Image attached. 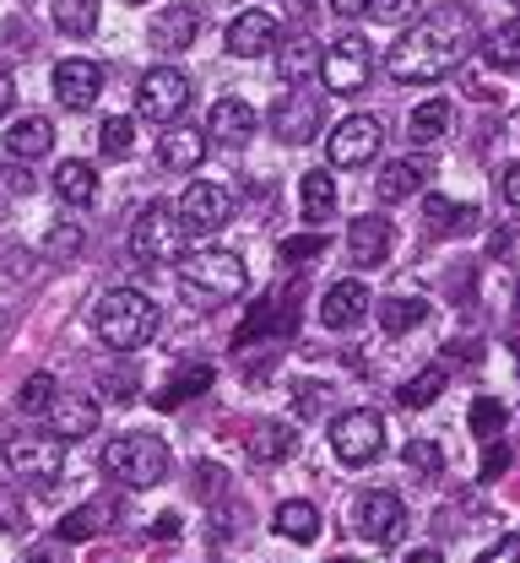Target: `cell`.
<instances>
[{
    "label": "cell",
    "mask_w": 520,
    "mask_h": 563,
    "mask_svg": "<svg viewBox=\"0 0 520 563\" xmlns=\"http://www.w3.org/2000/svg\"><path fill=\"white\" fill-rule=\"evenodd\" d=\"M272 526H277V537H288V542H314V537H320V509H314L309 498H283L277 515H272Z\"/></svg>",
    "instance_id": "obj_25"
},
{
    "label": "cell",
    "mask_w": 520,
    "mask_h": 563,
    "mask_svg": "<svg viewBox=\"0 0 520 563\" xmlns=\"http://www.w3.org/2000/svg\"><path fill=\"white\" fill-rule=\"evenodd\" d=\"M379 120L369 114H347L336 131H331V168H364L374 152H379Z\"/></svg>",
    "instance_id": "obj_12"
},
{
    "label": "cell",
    "mask_w": 520,
    "mask_h": 563,
    "mask_svg": "<svg viewBox=\"0 0 520 563\" xmlns=\"http://www.w3.org/2000/svg\"><path fill=\"white\" fill-rule=\"evenodd\" d=\"M22 563H60V553H55V548H33Z\"/></svg>",
    "instance_id": "obj_53"
},
{
    "label": "cell",
    "mask_w": 520,
    "mask_h": 563,
    "mask_svg": "<svg viewBox=\"0 0 520 563\" xmlns=\"http://www.w3.org/2000/svg\"><path fill=\"white\" fill-rule=\"evenodd\" d=\"M445 396V368L434 363V368H418L407 385H396V407L401 412H423V407H434Z\"/></svg>",
    "instance_id": "obj_29"
},
{
    "label": "cell",
    "mask_w": 520,
    "mask_h": 563,
    "mask_svg": "<svg viewBox=\"0 0 520 563\" xmlns=\"http://www.w3.org/2000/svg\"><path fill=\"white\" fill-rule=\"evenodd\" d=\"M483 60L488 66H505V70L520 66V16H505V22H494L483 33Z\"/></svg>",
    "instance_id": "obj_31"
},
{
    "label": "cell",
    "mask_w": 520,
    "mask_h": 563,
    "mask_svg": "<svg viewBox=\"0 0 520 563\" xmlns=\"http://www.w3.org/2000/svg\"><path fill=\"white\" fill-rule=\"evenodd\" d=\"M179 211L163 207V201H152V207L136 211V222H131V250H136V261H147V266H163V261H179Z\"/></svg>",
    "instance_id": "obj_8"
},
{
    "label": "cell",
    "mask_w": 520,
    "mask_h": 563,
    "mask_svg": "<svg viewBox=\"0 0 520 563\" xmlns=\"http://www.w3.org/2000/svg\"><path fill=\"white\" fill-rule=\"evenodd\" d=\"M472 44H477V33H472V22H466V11H434V16H423V22H412L396 44H390V76L396 81H412V87H429V81H440L450 76L455 66H466V55H472Z\"/></svg>",
    "instance_id": "obj_1"
},
{
    "label": "cell",
    "mask_w": 520,
    "mask_h": 563,
    "mask_svg": "<svg viewBox=\"0 0 520 563\" xmlns=\"http://www.w3.org/2000/svg\"><path fill=\"white\" fill-rule=\"evenodd\" d=\"M325 250V239H288L283 244V261H309V255H320Z\"/></svg>",
    "instance_id": "obj_47"
},
{
    "label": "cell",
    "mask_w": 520,
    "mask_h": 563,
    "mask_svg": "<svg viewBox=\"0 0 520 563\" xmlns=\"http://www.w3.org/2000/svg\"><path fill=\"white\" fill-rule=\"evenodd\" d=\"M152 531H157V537H179V520H174V515H163V520H157Z\"/></svg>",
    "instance_id": "obj_54"
},
{
    "label": "cell",
    "mask_w": 520,
    "mask_h": 563,
    "mask_svg": "<svg viewBox=\"0 0 520 563\" xmlns=\"http://www.w3.org/2000/svg\"><path fill=\"white\" fill-rule=\"evenodd\" d=\"M401 526H407V504H401L396 493H385V488L358 493V504H353V531H358L364 542L385 548V542L401 537Z\"/></svg>",
    "instance_id": "obj_10"
},
{
    "label": "cell",
    "mask_w": 520,
    "mask_h": 563,
    "mask_svg": "<svg viewBox=\"0 0 520 563\" xmlns=\"http://www.w3.org/2000/svg\"><path fill=\"white\" fill-rule=\"evenodd\" d=\"M369 5H374V0H331V11H336L342 22H353V16H364Z\"/></svg>",
    "instance_id": "obj_50"
},
{
    "label": "cell",
    "mask_w": 520,
    "mask_h": 563,
    "mask_svg": "<svg viewBox=\"0 0 520 563\" xmlns=\"http://www.w3.org/2000/svg\"><path fill=\"white\" fill-rule=\"evenodd\" d=\"M196 5H174V11H163L157 22H152V44L157 49H185V44H196Z\"/></svg>",
    "instance_id": "obj_30"
},
{
    "label": "cell",
    "mask_w": 520,
    "mask_h": 563,
    "mask_svg": "<svg viewBox=\"0 0 520 563\" xmlns=\"http://www.w3.org/2000/svg\"><path fill=\"white\" fill-rule=\"evenodd\" d=\"M174 211H179L185 228L212 233V228H223L228 217H233V196H228V185H218V179H196V185H185V196H179Z\"/></svg>",
    "instance_id": "obj_11"
},
{
    "label": "cell",
    "mask_w": 520,
    "mask_h": 563,
    "mask_svg": "<svg viewBox=\"0 0 520 563\" xmlns=\"http://www.w3.org/2000/svg\"><path fill=\"white\" fill-rule=\"evenodd\" d=\"M407 563H440V553H434V548H418V553H412Z\"/></svg>",
    "instance_id": "obj_55"
},
{
    "label": "cell",
    "mask_w": 520,
    "mask_h": 563,
    "mask_svg": "<svg viewBox=\"0 0 520 563\" xmlns=\"http://www.w3.org/2000/svg\"><path fill=\"white\" fill-rule=\"evenodd\" d=\"M98 146H103V157H114V163H120V157H131V146H136V120H131V114H109Z\"/></svg>",
    "instance_id": "obj_38"
},
{
    "label": "cell",
    "mask_w": 520,
    "mask_h": 563,
    "mask_svg": "<svg viewBox=\"0 0 520 563\" xmlns=\"http://www.w3.org/2000/svg\"><path fill=\"white\" fill-rule=\"evenodd\" d=\"M103 477L131 493L157 488L168 477V444L157 433H120V439H109L103 444Z\"/></svg>",
    "instance_id": "obj_3"
},
{
    "label": "cell",
    "mask_w": 520,
    "mask_h": 563,
    "mask_svg": "<svg viewBox=\"0 0 520 563\" xmlns=\"http://www.w3.org/2000/svg\"><path fill=\"white\" fill-rule=\"evenodd\" d=\"M505 466H510V450H505V444H488V466H483V477H499Z\"/></svg>",
    "instance_id": "obj_49"
},
{
    "label": "cell",
    "mask_w": 520,
    "mask_h": 563,
    "mask_svg": "<svg viewBox=\"0 0 520 563\" xmlns=\"http://www.w3.org/2000/svg\"><path fill=\"white\" fill-rule=\"evenodd\" d=\"M114 520V509H98V504H81V509H71L66 520H60V542H92L103 526Z\"/></svg>",
    "instance_id": "obj_35"
},
{
    "label": "cell",
    "mask_w": 520,
    "mask_h": 563,
    "mask_svg": "<svg viewBox=\"0 0 520 563\" xmlns=\"http://www.w3.org/2000/svg\"><path fill=\"white\" fill-rule=\"evenodd\" d=\"M423 179H429V163L423 157H390L385 163V174H379V201H407V196H418L423 190Z\"/></svg>",
    "instance_id": "obj_23"
},
{
    "label": "cell",
    "mask_w": 520,
    "mask_h": 563,
    "mask_svg": "<svg viewBox=\"0 0 520 563\" xmlns=\"http://www.w3.org/2000/svg\"><path fill=\"white\" fill-rule=\"evenodd\" d=\"M477 563H520V537H499L488 553H477Z\"/></svg>",
    "instance_id": "obj_46"
},
{
    "label": "cell",
    "mask_w": 520,
    "mask_h": 563,
    "mask_svg": "<svg viewBox=\"0 0 520 563\" xmlns=\"http://www.w3.org/2000/svg\"><path fill=\"white\" fill-rule=\"evenodd\" d=\"M55 146V125L44 120V114H27V120H16L11 131H5V152L16 157V163H33V157H44Z\"/></svg>",
    "instance_id": "obj_24"
},
{
    "label": "cell",
    "mask_w": 520,
    "mask_h": 563,
    "mask_svg": "<svg viewBox=\"0 0 520 563\" xmlns=\"http://www.w3.org/2000/svg\"><path fill=\"white\" fill-rule=\"evenodd\" d=\"M16 520H22V509H16V493H0V526L11 531Z\"/></svg>",
    "instance_id": "obj_51"
},
{
    "label": "cell",
    "mask_w": 520,
    "mask_h": 563,
    "mask_svg": "<svg viewBox=\"0 0 520 563\" xmlns=\"http://www.w3.org/2000/svg\"><path fill=\"white\" fill-rule=\"evenodd\" d=\"M499 190H505V201H510V207H520V163H510V168H505Z\"/></svg>",
    "instance_id": "obj_48"
},
{
    "label": "cell",
    "mask_w": 520,
    "mask_h": 563,
    "mask_svg": "<svg viewBox=\"0 0 520 563\" xmlns=\"http://www.w3.org/2000/svg\"><path fill=\"white\" fill-rule=\"evenodd\" d=\"M423 320H429V298L396 292V298H385V303H379V325H385L390 336H401V331H412V325H423Z\"/></svg>",
    "instance_id": "obj_32"
},
{
    "label": "cell",
    "mask_w": 520,
    "mask_h": 563,
    "mask_svg": "<svg viewBox=\"0 0 520 563\" xmlns=\"http://www.w3.org/2000/svg\"><path fill=\"white\" fill-rule=\"evenodd\" d=\"M0 331H5V314H0Z\"/></svg>",
    "instance_id": "obj_57"
},
{
    "label": "cell",
    "mask_w": 520,
    "mask_h": 563,
    "mask_svg": "<svg viewBox=\"0 0 520 563\" xmlns=\"http://www.w3.org/2000/svg\"><path fill=\"white\" fill-rule=\"evenodd\" d=\"M92 331H98L103 347L142 352L157 336V303L147 292H136V287H114V292H103V303L92 314Z\"/></svg>",
    "instance_id": "obj_2"
},
{
    "label": "cell",
    "mask_w": 520,
    "mask_h": 563,
    "mask_svg": "<svg viewBox=\"0 0 520 563\" xmlns=\"http://www.w3.org/2000/svg\"><path fill=\"white\" fill-rule=\"evenodd\" d=\"M103 92V66L98 60H60L55 66V98L66 109H92Z\"/></svg>",
    "instance_id": "obj_15"
},
{
    "label": "cell",
    "mask_w": 520,
    "mask_h": 563,
    "mask_svg": "<svg viewBox=\"0 0 520 563\" xmlns=\"http://www.w3.org/2000/svg\"><path fill=\"white\" fill-rule=\"evenodd\" d=\"M407 466H412V472H423V477H434V472L445 466V461H440V444H429V439H412V444H407Z\"/></svg>",
    "instance_id": "obj_42"
},
{
    "label": "cell",
    "mask_w": 520,
    "mask_h": 563,
    "mask_svg": "<svg viewBox=\"0 0 520 563\" xmlns=\"http://www.w3.org/2000/svg\"><path fill=\"white\" fill-rule=\"evenodd\" d=\"M201 157H207V131H196V125H168L157 141V163L168 174H190V168H201Z\"/></svg>",
    "instance_id": "obj_19"
},
{
    "label": "cell",
    "mask_w": 520,
    "mask_h": 563,
    "mask_svg": "<svg viewBox=\"0 0 520 563\" xmlns=\"http://www.w3.org/2000/svg\"><path fill=\"white\" fill-rule=\"evenodd\" d=\"M55 27L71 38H87L98 27V0H55Z\"/></svg>",
    "instance_id": "obj_37"
},
{
    "label": "cell",
    "mask_w": 520,
    "mask_h": 563,
    "mask_svg": "<svg viewBox=\"0 0 520 563\" xmlns=\"http://www.w3.org/2000/svg\"><path fill=\"white\" fill-rule=\"evenodd\" d=\"M250 455L255 461H266V466H283V461H294L298 455V428L294 422H261V428H250Z\"/></svg>",
    "instance_id": "obj_22"
},
{
    "label": "cell",
    "mask_w": 520,
    "mask_h": 563,
    "mask_svg": "<svg viewBox=\"0 0 520 563\" xmlns=\"http://www.w3.org/2000/svg\"><path fill=\"white\" fill-rule=\"evenodd\" d=\"M49 401H55V374H44V368H38V374L22 385L16 412H27V418H33V412H49Z\"/></svg>",
    "instance_id": "obj_40"
},
{
    "label": "cell",
    "mask_w": 520,
    "mask_h": 563,
    "mask_svg": "<svg viewBox=\"0 0 520 563\" xmlns=\"http://www.w3.org/2000/svg\"><path fill=\"white\" fill-rule=\"evenodd\" d=\"M505 401H494V396H483V401H472V412H466V428H472V439H483V444H494L499 433H505Z\"/></svg>",
    "instance_id": "obj_36"
},
{
    "label": "cell",
    "mask_w": 520,
    "mask_h": 563,
    "mask_svg": "<svg viewBox=\"0 0 520 563\" xmlns=\"http://www.w3.org/2000/svg\"><path fill=\"white\" fill-rule=\"evenodd\" d=\"M212 379H218V374H212L207 363H185V374H179V379H168V390L157 396V407H163V412H174V407H185L190 396L212 390Z\"/></svg>",
    "instance_id": "obj_33"
},
{
    "label": "cell",
    "mask_w": 520,
    "mask_h": 563,
    "mask_svg": "<svg viewBox=\"0 0 520 563\" xmlns=\"http://www.w3.org/2000/svg\"><path fill=\"white\" fill-rule=\"evenodd\" d=\"M44 418H49V433H55V439H87L103 412H98L92 396H55Z\"/></svg>",
    "instance_id": "obj_20"
},
{
    "label": "cell",
    "mask_w": 520,
    "mask_h": 563,
    "mask_svg": "<svg viewBox=\"0 0 520 563\" xmlns=\"http://www.w3.org/2000/svg\"><path fill=\"white\" fill-rule=\"evenodd\" d=\"M0 196H33V174H27V163H0Z\"/></svg>",
    "instance_id": "obj_43"
},
{
    "label": "cell",
    "mask_w": 520,
    "mask_h": 563,
    "mask_svg": "<svg viewBox=\"0 0 520 563\" xmlns=\"http://www.w3.org/2000/svg\"><path fill=\"white\" fill-rule=\"evenodd\" d=\"M298 211H303V222H331V217H336V185H331L325 168L303 174V185H298Z\"/></svg>",
    "instance_id": "obj_27"
},
{
    "label": "cell",
    "mask_w": 520,
    "mask_h": 563,
    "mask_svg": "<svg viewBox=\"0 0 520 563\" xmlns=\"http://www.w3.org/2000/svg\"><path fill=\"white\" fill-rule=\"evenodd\" d=\"M369 76H374V49L364 33H342V38L325 49V60H320V81H325V92H336V98L364 92Z\"/></svg>",
    "instance_id": "obj_6"
},
{
    "label": "cell",
    "mask_w": 520,
    "mask_h": 563,
    "mask_svg": "<svg viewBox=\"0 0 520 563\" xmlns=\"http://www.w3.org/2000/svg\"><path fill=\"white\" fill-rule=\"evenodd\" d=\"M60 444L66 439H55V433H11L5 439V466L16 472V477H27V483H55L60 477Z\"/></svg>",
    "instance_id": "obj_9"
},
{
    "label": "cell",
    "mask_w": 520,
    "mask_h": 563,
    "mask_svg": "<svg viewBox=\"0 0 520 563\" xmlns=\"http://www.w3.org/2000/svg\"><path fill=\"white\" fill-rule=\"evenodd\" d=\"M136 109H142V120L163 125V131L179 125V114L190 109V76L174 66H152L136 87Z\"/></svg>",
    "instance_id": "obj_7"
},
{
    "label": "cell",
    "mask_w": 520,
    "mask_h": 563,
    "mask_svg": "<svg viewBox=\"0 0 520 563\" xmlns=\"http://www.w3.org/2000/svg\"><path fill=\"white\" fill-rule=\"evenodd\" d=\"M331 455L342 466H369L385 455V418L374 407H353L331 422Z\"/></svg>",
    "instance_id": "obj_4"
},
{
    "label": "cell",
    "mask_w": 520,
    "mask_h": 563,
    "mask_svg": "<svg viewBox=\"0 0 520 563\" xmlns=\"http://www.w3.org/2000/svg\"><path fill=\"white\" fill-rule=\"evenodd\" d=\"M11 103H16V81H11V70L0 66V114H5Z\"/></svg>",
    "instance_id": "obj_52"
},
{
    "label": "cell",
    "mask_w": 520,
    "mask_h": 563,
    "mask_svg": "<svg viewBox=\"0 0 520 563\" xmlns=\"http://www.w3.org/2000/svg\"><path fill=\"white\" fill-rule=\"evenodd\" d=\"M488 255H494V261H520V228H516V222L494 233V244H488Z\"/></svg>",
    "instance_id": "obj_44"
},
{
    "label": "cell",
    "mask_w": 520,
    "mask_h": 563,
    "mask_svg": "<svg viewBox=\"0 0 520 563\" xmlns=\"http://www.w3.org/2000/svg\"><path fill=\"white\" fill-rule=\"evenodd\" d=\"M364 314H369V287L358 277L331 282V292H325V303H320V320H325L331 331H347V325H358Z\"/></svg>",
    "instance_id": "obj_18"
},
{
    "label": "cell",
    "mask_w": 520,
    "mask_h": 563,
    "mask_svg": "<svg viewBox=\"0 0 520 563\" xmlns=\"http://www.w3.org/2000/svg\"><path fill=\"white\" fill-rule=\"evenodd\" d=\"M390 244H396L390 217H353V222H347V255H353V266L390 261Z\"/></svg>",
    "instance_id": "obj_16"
},
{
    "label": "cell",
    "mask_w": 520,
    "mask_h": 563,
    "mask_svg": "<svg viewBox=\"0 0 520 563\" xmlns=\"http://www.w3.org/2000/svg\"><path fill=\"white\" fill-rule=\"evenodd\" d=\"M283 38V22L272 16V11H239L233 22H228V49L239 55V60H255V55H266L272 44Z\"/></svg>",
    "instance_id": "obj_13"
},
{
    "label": "cell",
    "mask_w": 520,
    "mask_h": 563,
    "mask_svg": "<svg viewBox=\"0 0 520 563\" xmlns=\"http://www.w3.org/2000/svg\"><path fill=\"white\" fill-rule=\"evenodd\" d=\"M423 222H429L434 239H455V233H466V228L477 222V207H461V201H450V196H429V201H423Z\"/></svg>",
    "instance_id": "obj_28"
},
{
    "label": "cell",
    "mask_w": 520,
    "mask_h": 563,
    "mask_svg": "<svg viewBox=\"0 0 520 563\" xmlns=\"http://www.w3.org/2000/svg\"><path fill=\"white\" fill-rule=\"evenodd\" d=\"M103 390H109L114 401L136 396V368H131V374H120V368H103Z\"/></svg>",
    "instance_id": "obj_45"
},
{
    "label": "cell",
    "mask_w": 520,
    "mask_h": 563,
    "mask_svg": "<svg viewBox=\"0 0 520 563\" xmlns=\"http://www.w3.org/2000/svg\"><path fill=\"white\" fill-rule=\"evenodd\" d=\"M407 131H412V141H440L450 131V103L445 98H423V103L407 114Z\"/></svg>",
    "instance_id": "obj_34"
},
{
    "label": "cell",
    "mask_w": 520,
    "mask_h": 563,
    "mask_svg": "<svg viewBox=\"0 0 520 563\" xmlns=\"http://www.w3.org/2000/svg\"><path fill=\"white\" fill-rule=\"evenodd\" d=\"M55 196H60L66 207H92V196H98V174H92L81 157L55 163Z\"/></svg>",
    "instance_id": "obj_26"
},
{
    "label": "cell",
    "mask_w": 520,
    "mask_h": 563,
    "mask_svg": "<svg viewBox=\"0 0 520 563\" xmlns=\"http://www.w3.org/2000/svg\"><path fill=\"white\" fill-rule=\"evenodd\" d=\"M125 5H147V0H125Z\"/></svg>",
    "instance_id": "obj_56"
},
{
    "label": "cell",
    "mask_w": 520,
    "mask_h": 563,
    "mask_svg": "<svg viewBox=\"0 0 520 563\" xmlns=\"http://www.w3.org/2000/svg\"><path fill=\"white\" fill-rule=\"evenodd\" d=\"M331 563H347V559H331Z\"/></svg>",
    "instance_id": "obj_58"
},
{
    "label": "cell",
    "mask_w": 520,
    "mask_h": 563,
    "mask_svg": "<svg viewBox=\"0 0 520 563\" xmlns=\"http://www.w3.org/2000/svg\"><path fill=\"white\" fill-rule=\"evenodd\" d=\"M320 60H325V55H320L314 33H288V38L277 44V76L294 81V87L298 81H309V76L320 70Z\"/></svg>",
    "instance_id": "obj_21"
},
{
    "label": "cell",
    "mask_w": 520,
    "mask_h": 563,
    "mask_svg": "<svg viewBox=\"0 0 520 563\" xmlns=\"http://www.w3.org/2000/svg\"><path fill=\"white\" fill-rule=\"evenodd\" d=\"M81 239H87V233H81L76 222H55V228L44 233V255H49V261H76V255H81Z\"/></svg>",
    "instance_id": "obj_39"
},
{
    "label": "cell",
    "mask_w": 520,
    "mask_h": 563,
    "mask_svg": "<svg viewBox=\"0 0 520 563\" xmlns=\"http://www.w3.org/2000/svg\"><path fill=\"white\" fill-rule=\"evenodd\" d=\"M255 131H261V114L244 98H218L212 114H207V136L218 141V146H244Z\"/></svg>",
    "instance_id": "obj_17"
},
{
    "label": "cell",
    "mask_w": 520,
    "mask_h": 563,
    "mask_svg": "<svg viewBox=\"0 0 520 563\" xmlns=\"http://www.w3.org/2000/svg\"><path fill=\"white\" fill-rule=\"evenodd\" d=\"M179 277L207 298H239L250 272L233 250H190V255H179Z\"/></svg>",
    "instance_id": "obj_5"
},
{
    "label": "cell",
    "mask_w": 520,
    "mask_h": 563,
    "mask_svg": "<svg viewBox=\"0 0 520 563\" xmlns=\"http://www.w3.org/2000/svg\"><path fill=\"white\" fill-rule=\"evenodd\" d=\"M272 131H277V141H288V146H303V141L320 131V103H314L309 92L277 98V103H272Z\"/></svg>",
    "instance_id": "obj_14"
},
{
    "label": "cell",
    "mask_w": 520,
    "mask_h": 563,
    "mask_svg": "<svg viewBox=\"0 0 520 563\" xmlns=\"http://www.w3.org/2000/svg\"><path fill=\"white\" fill-rule=\"evenodd\" d=\"M369 16H374V22H385V27H412V16H418V0H374Z\"/></svg>",
    "instance_id": "obj_41"
}]
</instances>
